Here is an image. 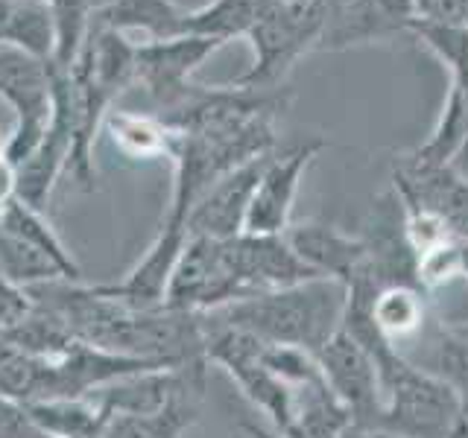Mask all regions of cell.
<instances>
[{
    "mask_svg": "<svg viewBox=\"0 0 468 438\" xmlns=\"http://www.w3.org/2000/svg\"><path fill=\"white\" fill-rule=\"evenodd\" d=\"M375 360L380 386V412L375 433L387 438H451L468 418L463 403L442 377L410 362L380 333L357 339Z\"/></svg>",
    "mask_w": 468,
    "mask_h": 438,
    "instance_id": "6da1fadb",
    "label": "cell"
},
{
    "mask_svg": "<svg viewBox=\"0 0 468 438\" xmlns=\"http://www.w3.org/2000/svg\"><path fill=\"white\" fill-rule=\"evenodd\" d=\"M346 304L348 289L340 281L314 277L287 289L234 301L208 313V318L240 328L267 345H292L316 357V350L343 328Z\"/></svg>",
    "mask_w": 468,
    "mask_h": 438,
    "instance_id": "7a4b0ae2",
    "label": "cell"
},
{
    "mask_svg": "<svg viewBox=\"0 0 468 438\" xmlns=\"http://www.w3.org/2000/svg\"><path fill=\"white\" fill-rule=\"evenodd\" d=\"M331 12V0H261L258 21L249 29L255 65L234 82L252 91H275L307 50H316Z\"/></svg>",
    "mask_w": 468,
    "mask_h": 438,
    "instance_id": "3957f363",
    "label": "cell"
},
{
    "mask_svg": "<svg viewBox=\"0 0 468 438\" xmlns=\"http://www.w3.org/2000/svg\"><path fill=\"white\" fill-rule=\"evenodd\" d=\"M205 328V357L208 365H219L231 374L246 401H252L263 415L270 418L278 435L292 430V389L284 386L267 365H263V342L258 336L240 328L223 325L208 316H202Z\"/></svg>",
    "mask_w": 468,
    "mask_h": 438,
    "instance_id": "277c9868",
    "label": "cell"
},
{
    "mask_svg": "<svg viewBox=\"0 0 468 438\" xmlns=\"http://www.w3.org/2000/svg\"><path fill=\"white\" fill-rule=\"evenodd\" d=\"M240 298L243 289L229 255V240L187 237L167 287V310L208 316Z\"/></svg>",
    "mask_w": 468,
    "mask_h": 438,
    "instance_id": "5b68a950",
    "label": "cell"
},
{
    "mask_svg": "<svg viewBox=\"0 0 468 438\" xmlns=\"http://www.w3.org/2000/svg\"><path fill=\"white\" fill-rule=\"evenodd\" d=\"M316 362L328 389L346 406L351 421L375 430L380 412V386L375 360L366 345L357 342L346 328H340L316 350Z\"/></svg>",
    "mask_w": 468,
    "mask_h": 438,
    "instance_id": "8992f818",
    "label": "cell"
},
{
    "mask_svg": "<svg viewBox=\"0 0 468 438\" xmlns=\"http://www.w3.org/2000/svg\"><path fill=\"white\" fill-rule=\"evenodd\" d=\"M223 44L194 36H176L165 41H141L135 44V85L150 97L161 111L176 106L187 88L190 77L211 58Z\"/></svg>",
    "mask_w": 468,
    "mask_h": 438,
    "instance_id": "52a82bcc",
    "label": "cell"
},
{
    "mask_svg": "<svg viewBox=\"0 0 468 438\" xmlns=\"http://www.w3.org/2000/svg\"><path fill=\"white\" fill-rule=\"evenodd\" d=\"M325 150V141L311 138L304 143L290 146L284 152H272L267 167H263L252 204L246 214L243 234H284L290 228L292 204H296L304 170L311 161Z\"/></svg>",
    "mask_w": 468,
    "mask_h": 438,
    "instance_id": "ba28073f",
    "label": "cell"
},
{
    "mask_svg": "<svg viewBox=\"0 0 468 438\" xmlns=\"http://www.w3.org/2000/svg\"><path fill=\"white\" fill-rule=\"evenodd\" d=\"M416 21L413 0H331V12L316 50H348L360 44L410 36Z\"/></svg>",
    "mask_w": 468,
    "mask_h": 438,
    "instance_id": "9c48e42d",
    "label": "cell"
},
{
    "mask_svg": "<svg viewBox=\"0 0 468 438\" xmlns=\"http://www.w3.org/2000/svg\"><path fill=\"white\" fill-rule=\"evenodd\" d=\"M272 155V152H270ZM270 155H261L249 164L234 167L223 179H217L187 211V237L234 240L246 231V214L252 204L255 187Z\"/></svg>",
    "mask_w": 468,
    "mask_h": 438,
    "instance_id": "30bf717a",
    "label": "cell"
},
{
    "mask_svg": "<svg viewBox=\"0 0 468 438\" xmlns=\"http://www.w3.org/2000/svg\"><path fill=\"white\" fill-rule=\"evenodd\" d=\"M185 243H187V225L182 219L165 216V225L158 228L155 240L141 255L135 266L123 275V281L97 284L94 289L109 298L135 307V310H158V307H165L170 277L185 252Z\"/></svg>",
    "mask_w": 468,
    "mask_h": 438,
    "instance_id": "8fae6325",
    "label": "cell"
},
{
    "mask_svg": "<svg viewBox=\"0 0 468 438\" xmlns=\"http://www.w3.org/2000/svg\"><path fill=\"white\" fill-rule=\"evenodd\" d=\"M229 255L234 272H238L243 298L319 277L296 257L284 234H240V237L229 240Z\"/></svg>",
    "mask_w": 468,
    "mask_h": 438,
    "instance_id": "7c38bea8",
    "label": "cell"
},
{
    "mask_svg": "<svg viewBox=\"0 0 468 438\" xmlns=\"http://www.w3.org/2000/svg\"><path fill=\"white\" fill-rule=\"evenodd\" d=\"M290 248L307 269L319 277H331L343 287H351L369 272V248L363 237H351L336 225L325 223H299L284 231Z\"/></svg>",
    "mask_w": 468,
    "mask_h": 438,
    "instance_id": "4fadbf2b",
    "label": "cell"
},
{
    "mask_svg": "<svg viewBox=\"0 0 468 438\" xmlns=\"http://www.w3.org/2000/svg\"><path fill=\"white\" fill-rule=\"evenodd\" d=\"M185 15L176 0H112L94 12L91 24L114 29V33H141L146 41H165L182 36Z\"/></svg>",
    "mask_w": 468,
    "mask_h": 438,
    "instance_id": "5bb4252c",
    "label": "cell"
},
{
    "mask_svg": "<svg viewBox=\"0 0 468 438\" xmlns=\"http://www.w3.org/2000/svg\"><path fill=\"white\" fill-rule=\"evenodd\" d=\"M24 412L44 438H100L109 421L94 398H48L27 403Z\"/></svg>",
    "mask_w": 468,
    "mask_h": 438,
    "instance_id": "9a60e30c",
    "label": "cell"
},
{
    "mask_svg": "<svg viewBox=\"0 0 468 438\" xmlns=\"http://www.w3.org/2000/svg\"><path fill=\"white\" fill-rule=\"evenodd\" d=\"M468 155V109L463 97L448 88L442 114H439L436 129L419 150H413L404 164L410 167H457Z\"/></svg>",
    "mask_w": 468,
    "mask_h": 438,
    "instance_id": "2e32d148",
    "label": "cell"
},
{
    "mask_svg": "<svg viewBox=\"0 0 468 438\" xmlns=\"http://www.w3.org/2000/svg\"><path fill=\"white\" fill-rule=\"evenodd\" d=\"M102 129L112 138V143L132 161H153L170 158L173 131L158 120L155 114L141 111H109Z\"/></svg>",
    "mask_w": 468,
    "mask_h": 438,
    "instance_id": "e0dca14e",
    "label": "cell"
},
{
    "mask_svg": "<svg viewBox=\"0 0 468 438\" xmlns=\"http://www.w3.org/2000/svg\"><path fill=\"white\" fill-rule=\"evenodd\" d=\"M0 228L15 234V237L29 243L33 248H38L44 257H50L56 266L65 272L68 281L80 284V277H82L80 263L73 260V255L68 252V245L56 234V228L50 225V219L44 216V211H36V208H29V204L12 199L6 204L4 216H0Z\"/></svg>",
    "mask_w": 468,
    "mask_h": 438,
    "instance_id": "ac0fdd59",
    "label": "cell"
},
{
    "mask_svg": "<svg viewBox=\"0 0 468 438\" xmlns=\"http://www.w3.org/2000/svg\"><path fill=\"white\" fill-rule=\"evenodd\" d=\"M199 401L202 391H185L155 415H112L100 438H182L199 415Z\"/></svg>",
    "mask_w": 468,
    "mask_h": 438,
    "instance_id": "d6986e66",
    "label": "cell"
},
{
    "mask_svg": "<svg viewBox=\"0 0 468 438\" xmlns=\"http://www.w3.org/2000/svg\"><path fill=\"white\" fill-rule=\"evenodd\" d=\"M410 36L421 41L439 62L451 70V88L463 97L468 109V26L465 24H431L413 21ZM457 170L468 179V155L457 164Z\"/></svg>",
    "mask_w": 468,
    "mask_h": 438,
    "instance_id": "ffe728a7",
    "label": "cell"
},
{
    "mask_svg": "<svg viewBox=\"0 0 468 438\" xmlns=\"http://www.w3.org/2000/svg\"><path fill=\"white\" fill-rule=\"evenodd\" d=\"M372 321L378 333L399 348L401 339H410L424 328V289L407 284L380 287L372 296Z\"/></svg>",
    "mask_w": 468,
    "mask_h": 438,
    "instance_id": "44dd1931",
    "label": "cell"
},
{
    "mask_svg": "<svg viewBox=\"0 0 468 438\" xmlns=\"http://www.w3.org/2000/svg\"><path fill=\"white\" fill-rule=\"evenodd\" d=\"M261 0H208L199 9H187L182 36L208 38L226 44L238 36H249L258 21Z\"/></svg>",
    "mask_w": 468,
    "mask_h": 438,
    "instance_id": "7402d4cb",
    "label": "cell"
},
{
    "mask_svg": "<svg viewBox=\"0 0 468 438\" xmlns=\"http://www.w3.org/2000/svg\"><path fill=\"white\" fill-rule=\"evenodd\" d=\"M4 44H12L29 56L41 58V62L53 65L56 53V29L53 15L48 9V0H24V4H12L6 15Z\"/></svg>",
    "mask_w": 468,
    "mask_h": 438,
    "instance_id": "603a6c76",
    "label": "cell"
},
{
    "mask_svg": "<svg viewBox=\"0 0 468 438\" xmlns=\"http://www.w3.org/2000/svg\"><path fill=\"white\" fill-rule=\"evenodd\" d=\"M0 275L21 289H33V287L53 284V281H68L65 272L58 269L50 257H44L38 248L18 240L15 234L4 228H0Z\"/></svg>",
    "mask_w": 468,
    "mask_h": 438,
    "instance_id": "cb8c5ba5",
    "label": "cell"
},
{
    "mask_svg": "<svg viewBox=\"0 0 468 438\" xmlns=\"http://www.w3.org/2000/svg\"><path fill=\"white\" fill-rule=\"evenodd\" d=\"M48 9L53 15V29H56L53 68L70 70L85 47L88 33H91L94 6L91 0H48Z\"/></svg>",
    "mask_w": 468,
    "mask_h": 438,
    "instance_id": "d4e9b609",
    "label": "cell"
},
{
    "mask_svg": "<svg viewBox=\"0 0 468 438\" xmlns=\"http://www.w3.org/2000/svg\"><path fill=\"white\" fill-rule=\"evenodd\" d=\"M428 371H433L436 377H442L445 383L457 391V398L463 403V412L468 418V348L453 339V336L445 330V325L436 330L433 360H431Z\"/></svg>",
    "mask_w": 468,
    "mask_h": 438,
    "instance_id": "484cf974",
    "label": "cell"
},
{
    "mask_svg": "<svg viewBox=\"0 0 468 438\" xmlns=\"http://www.w3.org/2000/svg\"><path fill=\"white\" fill-rule=\"evenodd\" d=\"M33 298H29V292L9 284L4 275H0V339L15 330L21 325V321L33 313Z\"/></svg>",
    "mask_w": 468,
    "mask_h": 438,
    "instance_id": "4316f807",
    "label": "cell"
},
{
    "mask_svg": "<svg viewBox=\"0 0 468 438\" xmlns=\"http://www.w3.org/2000/svg\"><path fill=\"white\" fill-rule=\"evenodd\" d=\"M416 21L431 24H465L468 0H413Z\"/></svg>",
    "mask_w": 468,
    "mask_h": 438,
    "instance_id": "83f0119b",
    "label": "cell"
},
{
    "mask_svg": "<svg viewBox=\"0 0 468 438\" xmlns=\"http://www.w3.org/2000/svg\"><path fill=\"white\" fill-rule=\"evenodd\" d=\"M0 438H44V435L33 427V421L27 418L21 403L0 398Z\"/></svg>",
    "mask_w": 468,
    "mask_h": 438,
    "instance_id": "f1b7e54d",
    "label": "cell"
},
{
    "mask_svg": "<svg viewBox=\"0 0 468 438\" xmlns=\"http://www.w3.org/2000/svg\"><path fill=\"white\" fill-rule=\"evenodd\" d=\"M15 199V170L9 167V161L0 155V216H4L6 204Z\"/></svg>",
    "mask_w": 468,
    "mask_h": 438,
    "instance_id": "f546056e",
    "label": "cell"
},
{
    "mask_svg": "<svg viewBox=\"0 0 468 438\" xmlns=\"http://www.w3.org/2000/svg\"><path fill=\"white\" fill-rule=\"evenodd\" d=\"M453 277L468 281V237H453Z\"/></svg>",
    "mask_w": 468,
    "mask_h": 438,
    "instance_id": "4dcf8cb0",
    "label": "cell"
},
{
    "mask_svg": "<svg viewBox=\"0 0 468 438\" xmlns=\"http://www.w3.org/2000/svg\"><path fill=\"white\" fill-rule=\"evenodd\" d=\"M240 430L249 435V438H282V435H278L272 427H263V423H258V421H240Z\"/></svg>",
    "mask_w": 468,
    "mask_h": 438,
    "instance_id": "1f68e13d",
    "label": "cell"
},
{
    "mask_svg": "<svg viewBox=\"0 0 468 438\" xmlns=\"http://www.w3.org/2000/svg\"><path fill=\"white\" fill-rule=\"evenodd\" d=\"M12 123H15L12 111L4 106V102H0V155H4V146H6V141L12 135Z\"/></svg>",
    "mask_w": 468,
    "mask_h": 438,
    "instance_id": "d6a6232c",
    "label": "cell"
},
{
    "mask_svg": "<svg viewBox=\"0 0 468 438\" xmlns=\"http://www.w3.org/2000/svg\"><path fill=\"white\" fill-rule=\"evenodd\" d=\"M336 438H380V435H378L375 430H369V427H360V423L351 421L348 427H346L340 435H336Z\"/></svg>",
    "mask_w": 468,
    "mask_h": 438,
    "instance_id": "836d02e7",
    "label": "cell"
},
{
    "mask_svg": "<svg viewBox=\"0 0 468 438\" xmlns=\"http://www.w3.org/2000/svg\"><path fill=\"white\" fill-rule=\"evenodd\" d=\"M445 330H448L460 345L468 348V321H460V325H445Z\"/></svg>",
    "mask_w": 468,
    "mask_h": 438,
    "instance_id": "e575fe53",
    "label": "cell"
},
{
    "mask_svg": "<svg viewBox=\"0 0 468 438\" xmlns=\"http://www.w3.org/2000/svg\"><path fill=\"white\" fill-rule=\"evenodd\" d=\"M109 4H112V0H91L94 12H97V9H102V6H109Z\"/></svg>",
    "mask_w": 468,
    "mask_h": 438,
    "instance_id": "d590c367",
    "label": "cell"
},
{
    "mask_svg": "<svg viewBox=\"0 0 468 438\" xmlns=\"http://www.w3.org/2000/svg\"><path fill=\"white\" fill-rule=\"evenodd\" d=\"M380 438H387V435H380ZM451 438H468V423H465V427H463L457 435H451Z\"/></svg>",
    "mask_w": 468,
    "mask_h": 438,
    "instance_id": "8d00e7d4",
    "label": "cell"
},
{
    "mask_svg": "<svg viewBox=\"0 0 468 438\" xmlns=\"http://www.w3.org/2000/svg\"><path fill=\"white\" fill-rule=\"evenodd\" d=\"M4 4H24V0H4Z\"/></svg>",
    "mask_w": 468,
    "mask_h": 438,
    "instance_id": "74e56055",
    "label": "cell"
}]
</instances>
